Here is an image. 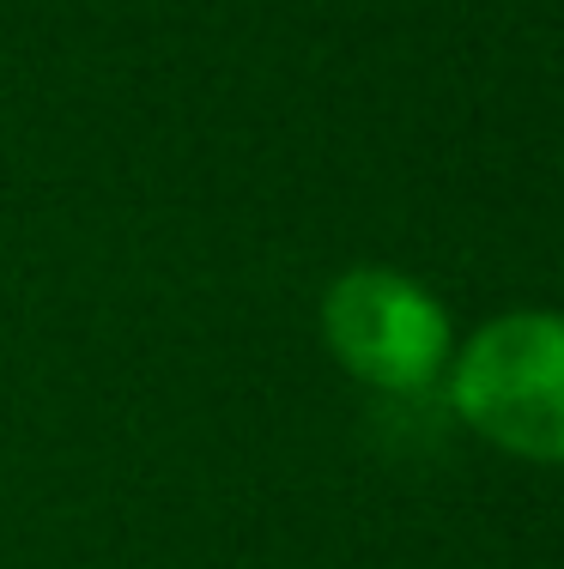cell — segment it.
<instances>
[{
  "label": "cell",
  "instance_id": "1",
  "mask_svg": "<svg viewBox=\"0 0 564 569\" xmlns=\"http://www.w3.org/2000/svg\"><path fill=\"white\" fill-rule=\"evenodd\" d=\"M449 400L474 437L564 467V316H498L455 351Z\"/></svg>",
  "mask_w": 564,
  "mask_h": 569
},
{
  "label": "cell",
  "instance_id": "2",
  "mask_svg": "<svg viewBox=\"0 0 564 569\" xmlns=\"http://www.w3.org/2000/svg\"><path fill=\"white\" fill-rule=\"evenodd\" d=\"M328 351L383 395H419L449 363V309L388 267H353L321 297Z\"/></svg>",
  "mask_w": 564,
  "mask_h": 569
}]
</instances>
